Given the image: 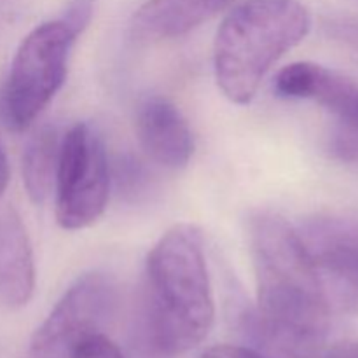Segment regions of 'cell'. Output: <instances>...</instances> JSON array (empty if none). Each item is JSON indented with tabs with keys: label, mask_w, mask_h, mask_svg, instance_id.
I'll list each match as a JSON object with an SVG mask.
<instances>
[{
	"label": "cell",
	"mask_w": 358,
	"mask_h": 358,
	"mask_svg": "<svg viewBox=\"0 0 358 358\" xmlns=\"http://www.w3.org/2000/svg\"><path fill=\"white\" fill-rule=\"evenodd\" d=\"M257 308L243 318L259 345L283 358H318L331 331L332 306L299 233L268 210L248 219Z\"/></svg>",
	"instance_id": "cell-1"
},
{
	"label": "cell",
	"mask_w": 358,
	"mask_h": 358,
	"mask_svg": "<svg viewBox=\"0 0 358 358\" xmlns=\"http://www.w3.org/2000/svg\"><path fill=\"white\" fill-rule=\"evenodd\" d=\"M215 301L203 233L177 224L149 252L138 308V336L152 358H177L205 341Z\"/></svg>",
	"instance_id": "cell-2"
},
{
	"label": "cell",
	"mask_w": 358,
	"mask_h": 358,
	"mask_svg": "<svg viewBox=\"0 0 358 358\" xmlns=\"http://www.w3.org/2000/svg\"><path fill=\"white\" fill-rule=\"evenodd\" d=\"M310 27V13L299 0H245L234 7L213 42V73L224 96L250 103L266 73Z\"/></svg>",
	"instance_id": "cell-3"
},
{
	"label": "cell",
	"mask_w": 358,
	"mask_h": 358,
	"mask_svg": "<svg viewBox=\"0 0 358 358\" xmlns=\"http://www.w3.org/2000/svg\"><path fill=\"white\" fill-rule=\"evenodd\" d=\"M77 37L65 20H55L38 24L21 41L2 94L3 115L14 131L31 126L56 96Z\"/></svg>",
	"instance_id": "cell-4"
},
{
	"label": "cell",
	"mask_w": 358,
	"mask_h": 358,
	"mask_svg": "<svg viewBox=\"0 0 358 358\" xmlns=\"http://www.w3.org/2000/svg\"><path fill=\"white\" fill-rule=\"evenodd\" d=\"M112 171L96 129L77 122L62 138L55 184L56 222L65 231L93 226L107 208Z\"/></svg>",
	"instance_id": "cell-5"
},
{
	"label": "cell",
	"mask_w": 358,
	"mask_h": 358,
	"mask_svg": "<svg viewBox=\"0 0 358 358\" xmlns=\"http://www.w3.org/2000/svg\"><path fill=\"white\" fill-rule=\"evenodd\" d=\"M119 292L103 273H86L69 287L31 338L34 358H69L79 343L103 334L117 313Z\"/></svg>",
	"instance_id": "cell-6"
},
{
	"label": "cell",
	"mask_w": 358,
	"mask_h": 358,
	"mask_svg": "<svg viewBox=\"0 0 358 358\" xmlns=\"http://www.w3.org/2000/svg\"><path fill=\"white\" fill-rule=\"evenodd\" d=\"M275 91L282 98L310 100L332 117L329 149L345 163L358 161V84L343 73L311 62L280 70Z\"/></svg>",
	"instance_id": "cell-7"
},
{
	"label": "cell",
	"mask_w": 358,
	"mask_h": 358,
	"mask_svg": "<svg viewBox=\"0 0 358 358\" xmlns=\"http://www.w3.org/2000/svg\"><path fill=\"white\" fill-rule=\"evenodd\" d=\"M296 229L331 306L357 310L358 219L325 213L310 217Z\"/></svg>",
	"instance_id": "cell-8"
},
{
	"label": "cell",
	"mask_w": 358,
	"mask_h": 358,
	"mask_svg": "<svg viewBox=\"0 0 358 358\" xmlns=\"http://www.w3.org/2000/svg\"><path fill=\"white\" fill-rule=\"evenodd\" d=\"M136 135L149 159L182 170L194 154V136L180 108L163 96H149L136 110Z\"/></svg>",
	"instance_id": "cell-9"
},
{
	"label": "cell",
	"mask_w": 358,
	"mask_h": 358,
	"mask_svg": "<svg viewBox=\"0 0 358 358\" xmlns=\"http://www.w3.org/2000/svg\"><path fill=\"white\" fill-rule=\"evenodd\" d=\"M35 290V261L23 220L9 205L0 206V304L20 310Z\"/></svg>",
	"instance_id": "cell-10"
},
{
	"label": "cell",
	"mask_w": 358,
	"mask_h": 358,
	"mask_svg": "<svg viewBox=\"0 0 358 358\" xmlns=\"http://www.w3.org/2000/svg\"><path fill=\"white\" fill-rule=\"evenodd\" d=\"M233 2L234 0H147L133 16L131 34L138 41L184 37Z\"/></svg>",
	"instance_id": "cell-11"
},
{
	"label": "cell",
	"mask_w": 358,
	"mask_h": 358,
	"mask_svg": "<svg viewBox=\"0 0 358 358\" xmlns=\"http://www.w3.org/2000/svg\"><path fill=\"white\" fill-rule=\"evenodd\" d=\"M62 138L55 126H42L24 147L23 184L34 203L42 205L55 192Z\"/></svg>",
	"instance_id": "cell-12"
},
{
	"label": "cell",
	"mask_w": 358,
	"mask_h": 358,
	"mask_svg": "<svg viewBox=\"0 0 358 358\" xmlns=\"http://www.w3.org/2000/svg\"><path fill=\"white\" fill-rule=\"evenodd\" d=\"M115 180L121 194L124 192L126 196L136 198L140 192H143L147 185V173L142 163H138L133 157H122L115 168Z\"/></svg>",
	"instance_id": "cell-13"
},
{
	"label": "cell",
	"mask_w": 358,
	"mask_h": 358,
	"mask_svg": "<svg viewBox=\"0 0 358 358\" xmlns=\"http://www.w3.org/2000/svg\"><path fill=\"white\" fill-rule=\"evenodd\" d=\"M69 358H126L105 334L91 336L73 348Z\"/></svg>",
	"instance_id": "cell-14"
},
{
	"label": "cell",
	"mask_w": 358,
	"mask_h": 358,
	"mask_svg": "<svg viewBox=\"0 0 358 358\" xmlns=\"http://www.w3.org/2000/svg\"><path fill=\"white\" fill-rule=\"evenodd\" d=\"M91 14H93V0H73L62 20H65L77 35H80L90 23Z\"/></svg>",
	"instance_id": "cell-15"
},
{
	"label": "cell",
	"mask_w": 358,
	"mask_h": 358,
	"mask_svg": "<svg viewBox=\"0 0 358 358\" xmlns=\"http://www.w3.org/2000/svg\"><path fill=\"white\" fill-rule=\"evenodd\" d=\"M198 358H273L257 352V350L247 348V346L234 345H217L205 350Z\"/></svg>",
	"instance_id": "cell-16"
},
{
	"label": "cell",
	"mask_w": 358,
	"mask_h": 358,
	"mask_svg": "<svg viewBox=\"0 0 358 358\" xmlns=\"http://www.w3.org/2000/svg\"><path fill=\"white\" fill-rule=\"evenodd\" d=\"M318 358H358V341L336 343L331 348H325Z\"/></svg>",
	"instance_id": "cell-17"
},
{
	"label": "cell",
	"mask_w": 358,
	"mask_h": 358,
	"mask_svg": "<svg viewBox=\"0 0 358 358\" xmlns=\"http://www.w3.org/2000/svg\"><path fill=\"white\" fill-rule=\"evenodd\" d=\"M10 171H9V163H7L6 152L0 147V196L3 194V191L7 189V184H9Z\"/></svg>",
	"instance_id": "cell-18"
}]
</instances>
